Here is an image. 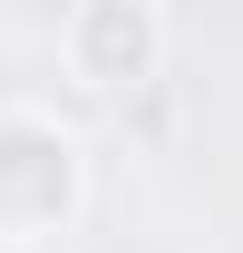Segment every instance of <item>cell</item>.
<instances>
[{"instance_id":"cell-1","label":"cell","mask_w":243,"mask_h":253,"mask_svg":"<svg viewBox=\"0 0 243 253\" xmlns=\"http://www.w3.org/2000/svg\"><path fill=\"white\" fill-rule=\"evenodd\" d=\"M78 214V136L39 107H0V234L30 244Z\"/></svg>"},{"instance_id":"cell-2","label":"cell","mask_w":243,"mask_h":253,"mask_svg":"<svg viewBox=\"0 0 243 253\" xmlns=\"http://www.w3.org/2000/svg\"><path fill=\"white\" fill-rule=\"evenodd\" d=\"M68 68L88 88H156L165 68V10L156 0H78L68 10Z\"/></svg>"}]
</instances>
